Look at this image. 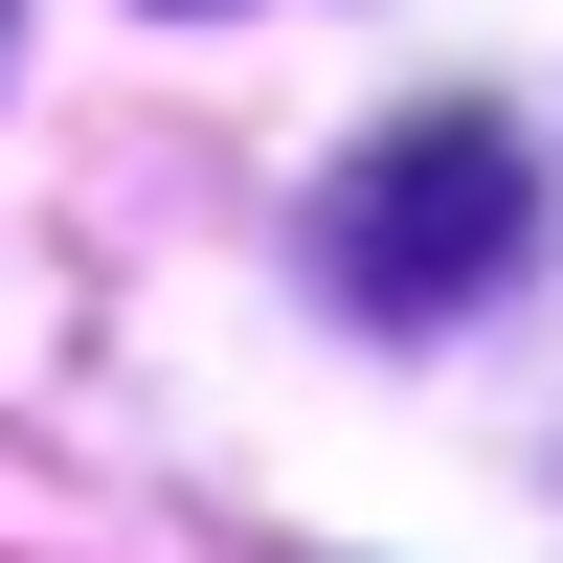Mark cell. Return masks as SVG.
Returning a JSON list of instances; mask_svg holds the SVG:
<instances>
[{
  "instance_id": "obj_1",
  "label": "cell",
  "mask_w": 563,
  "mask_h": 563,
  "mask_svg": "<svg viewBox=\"0 0 563 563\" xmlns=\"http://www.w3.org/2000/svg\"><path fill=\"white\" fill-rule=\"evenodd\" d=\"M316 271H339L361 316H474V294H519V271H541V158H519L496 113L384 135V158L339 180V225H316Z\"/></svg>"
}]
</instances>
